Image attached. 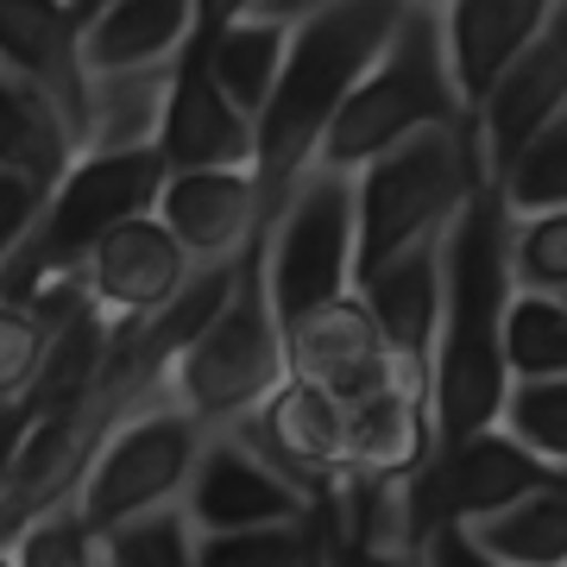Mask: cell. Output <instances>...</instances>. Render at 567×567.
I'll list each match as a JSON object with an SVG mask.
<instances>
[{
	"label": "cell",
	"instance_id": "obj_11",
	"mask_svg": "<svg viewBox=\"0 0 567 567\" xmlns=\"http://www.w3.org/2000/svg\"><path fill=\"white\" fill-rule=\"evenodd\" d=\"M82 13L70 0H0V76L39 89L44 102L63 107V121L89 133L95 70L82 51Z\"/></svg>",
	"mask_w": 567,
	"mask_h": 567
},
{
	"label": "cell",
	"instance_id": "obj_15",
	"mask_svg": "<svg viewBox=\"0 0 567 567\" xmlns=\"http://www.w3.org/2000/svg\"><path fill=\"white\" fill-rule=\"evenodd\" d=\"M158 215L203 271L246 259L271 234L259 171H177V177L164 183Z\"/></svg>",
	"mask_w": 567,
	"mask_h": 567
},
{
	"label": "cell",
	"instance_id": "obj_33",
	"mask_svg": "<svg viewBox=\"0 0 567 567\" xmlns=\"http://www.w3.org/2000/svg\"><path fill=\"white\" fill-rule=\"evenodd\" d=\"M322 7H328V0H252L246 13H259V20H278V25H290V32H297V25L316 20Z\"/></svg>",
	"mask_w": 567,
	"mask_h": 567
},
{
	"label": "cell",
	"instance_id": "obj_5",
	"mask_svg": "<svg viewBox=\"0 0 567 567\" xmlns=\"http://www.w3.org/2000/svg\"><path fill=\"white\" fill-rule=\"evenodd\" d=\"M290 385V328H284L271 284H265V240L246 252L240 290L221 303V316L183 347L171 372V398L208 429H234L259 416Z\"/></svg>",
	"mask_w": 567,
	"mask_h": 567
},
{
	"label": "cell",
	"instance_id": "obj_34",
	"mask_svg": "<svg viewBox=\"0 0 567 567\" xmlns=\"http://www.w3.org/2000/svg\"><path fill=\"white\" fill-rule=\"evenodd\" d=\"M246 7H252V0H203V32H196V44H208L221 25H234Z\"/></svg>",
	"mask_w": 567,
	"mask_h": 567
},
{
	"label": "cell",
	"instance_id": "obj_31",
	"mask_svg": "<svg viewBox=\"0 0 567 567\" xmlns=\"http://www.w3.org/2000/svg\"><path fill=\"white\" fill-rule=\"evenodd\" d=\"M328 524V555L322 567H429V555L416 543H379V536H353V529H341L334 517L322 511Z\"/></svg>",
	"mask_w": 567,
	"mask_h": 567
},
{
	"label": "cell",
	"instance_id": "obj_27",
	"mask_svg": "<svg viewBox=\"0 0 567 567\" xmlns=\"http://www.w3.org/2000/svg\"><path fill=\"white\" fill-rule=\"evenodd\" d=\"M328 555V524L322 511L303 524H265V529H234V536H208L203 567H322Z\"/></svg>",
	"mask_w": 567,
	"mask_h": 567
},
{
	"label": "cell",
	"instance_id": "obj_9",
	"mask_svg": "<svg viewBox=\"0 0 567 567\" xmlns=\"http://www.w3.org/2000/svg\"><path fill=\"white\" fill-rule=\"evenodd\" d=\"M555 466L524 447L505 423L480 429V435H461V442H442L435 461L404 486V511H410V536L429 548L435 529H480L492 524L498 511H511L517 498L543 486Z\"/></svg>",
	"mask_w": 567,
	"mask_h": 567
},
{
	"label": "cell",
	"instance_id": "obj_21",
	"mask_svg": "<svg viewBox=\"0 0 567 567\" xmlns=\"http://www.w3.org/2000/svg\"><path fill=\"white\" fill-rule=\"evenodd\" d=\"M290 25L278 20H259V13H240L234 25H221L208 44H189L183 58H203L215 70L234 107H246L252 121H265V107L278 102V82H284V63H290Z\"/></svg>",
	"mask_w": 567,
	"mask_h": 567
},
{
	"label": "cell",
	"instance_id": "obj_3",
	"mask_svg": "<svg viewBox=\"0 0 567 567\" xmlns=\"http://www.w3.org/2000/svg\"><path fill=\"white\" fill-rule=\"evenodd\" d=\"M492 183L498 177H492L480 121L416 133L379 164H365L353 177V196H360V284L379 265L416 252V246L447 240V227L461 221Z\"/></svg>",
	"mask_w": 567,
	"mask_h": 567
},
{
	"label": "cell",
	"instance_id": "obj_4",
	"mask_svg": "<svg viewBox=\"0 0 567 567\" xmlns=\"http://www.w3.org/2000/svg\"><path fill=\"white\" fill-rule=\"evenodd\" d=\"M461 121H480V114L461 95V76H454V58H447V25L442 13L410 7V20L398 25V39L379 58V70L353 89L347 114L328 133L322 171L360 177L365 164H379L404 140L435 133V126H461Z\"/></svg>",
	"mask_w": 567,
	"mask_h": 567
},
{
	"label": "cell",
	"instance_id": "obj_20",
	"mask_svg": "<svg viewBox=\"0 0 567 567\" xmlns=\"http://www.w3.org/2000/svg\"><path fill=\"white\" fill-rule=\"evenodd\" d=\"M196 32H203V0H107L82 25V51H89L95 76L177 70Z\"/></svg>",
	"mask_w": 567,
	"mask_h": 567
},
{
	"label": "cell",
	"instance_id": "obj_23",
	"mask_svg": "<svg viewBox=\"0 0 567 567\" xmlns=\"http://www.w3.org/2000/svg\"><path fill=\"white\" fill-rule=\"evenodd\" d=\"M473 536L511 567H567V466H555L529 498L498 511Z\"/></svg>",
	"mask_w": 567,
	"mask_h": 567
},
{
	"label": "cell",
	"instance_id": "obj_14",
	"mask_svg": "<svg viewBox=\"0 0 567 567\" xmlns=\"http://www.w3.org/2000/svg\"><path fill=\"white\" fill-rule=\"evenodd\" d=\"M189 517L203 524V536H234V529H265V524H303L316 517L303 492L265 461L259 447H246L234 429L208 435V454L189 480Z\"/></svg>",
	"mask_w": 567,
	"mask_h": 567
},
{
	"label": "cell",
	"instance_id": "obj_1",
	"mask_svg": "<svg viewBox=\"0 0 567 567\" xmlns=\"http://www.w3.org/2000/svg\"><path fill=\"white\" fill-rule=\"evenodd\" d=\"M517 215L492 183L461 221L447 227V309L435 347V435L461 442L505 423L517 379L505 360V328L517 303Z\"/></svg>",
	"mask_w": 567,
	"mask_h": 567
},
{
	"label": "cell",
	"instance_id": "obj_18",
	"mask_svg": "<svg viewBox=\"0 0 567 567\" xmlns=\"http://www.w3.org/2000/svg\"><path fill=\"white\" fill-rule=\"evenodd\" d=\"M555 114H567V0H561V13L529 39L524 58L505 70V82L492 89V102L480 107L492 177H498Z\"/></svg>",
	"mask_w": 567,
	"mask_h": 567
},
{
	"label": "cell",
	"instance_id": "obj_26",
	"mask_svg": "<svg viewBox=\"0 0 567 567\" xmlns=\"http://www.w3.org/2000/svg\"><path fill=\"white\" fill-rule=\"evenodd\" d=\"M498 189H505V203H511L517 221H529V215H561L567 208V114H555V121L498 171Z\"/></svg>",
	"mask_w": 567,
	"mask_h": 567
},
{
	"label": "cell",
	"instance_id": "obj_28",
	"mask_svg": "<svg viewBox=\"0 0 567 567\" xmlns=\"http://www.w3.org/2000/svg\"><path fill=\"white\" fill-rule=\"evenodd\" d=\"M7 561L20 567H102V536L82 505H58L7 536Z\"/></svg>",
	"mask_w": 567,
	"mask_h": 567
},
{
	"label": "cell",
	"instance_id": "obj_6",
	"mask_svg": "<svg viewBox=\"0 0 567 567\" xmlns=\"http://www.w3.org/2000/svg\"><path fill=\"white\" fill-rule=\"evenodd\" d=\"M164 183H171V164H164L158 145H145V152H82L76 171L63 177L51 215H44L39 240L13 259H0L7 297L39 278H58V271H82L102 252L107 234H121L140 215H158Z\"/></svg>",
	"mask_w": 567,
	"mask_h": 567
},
{
	"label": "cell",
	"instance_id": "obj_2",
	"mask_svg": "<svg viewBox=\"0 0 567 567\" xmlns=\"http://www.w3.org/2000/svg\"><path fill=\"white\" fill-rule=\"evenodd\" d=\"M410 20V0H328L316 20L297 25L290 63H284L278 102L259 121V196L265 221H278L297 183L322 164V145L347 114L379 58L391 51L398 25Z\"/></svg>",
	"mask_w": 567,
	"mask_h": 567
},
{
	"label": "cell",
	"instance_id": "obj_24",
	"mask_svg": "<svg viewBox=\"0 0 567 567\" xmlns=\"http://www.w3.org/2000/svg\"><path fill=\"white\" fill-rule=\"evenodd\" d=\"M505 360L517 385H543V379H567V297H536L517 290L505 328Z\"/></svg>",
	"mask_w": 567,
	"mask_h": 567
},
{
	"label": "cell",
	"instance_id": "obj_12",
	"mask_svg": "<svg viewBox=\"0 0 567 567\" xmlns=\"http://www.w3.org/2000/svg\"><path fill=\"white\" fill-rule=\"evenodd\" d=\"M82 271H89L95 303L121 328H145V322H158V316H171L189 297V284L203 278V265L183 252V240L164 227V215H140L121 234H107L102 252Z\"/></svg>",
	"mask_w": 567,
	"mask_h": 567
},
{
	"label": "cell",
	"instance_id": "obj_10",
	"mask_svg": "<svg viewBox=\"0 0 567 567\" xmlns=\"http://www.w3.org/2000/svg\"><path fill=\"white\" fill-rule=\"evenodd\" d=\"M234 435L246 447H259L316 511H334L353 492V480H360L353 473V447H347V404L303 385V379H290L259 416L234 423Z\"/></svg>",
	"mask_w": 567,
	"mask_h": 567
},
{
	"label": "cell",
	"instance_id": "obj_22",
	"mask_svg": "<svg viewBox=\"0 0 567 567\" xmlns=\"http://www.w3.org/2000/svg\"><path fill=\"white\" fill-rule=\"evenodd\" d=\"M171 82H177V70L95 76V102H89L82 152H145V145H158L164 107H171Z\"/></svg>",
	"mask_w": 567,
	"mask_h": 567
},
{
	"label": "cell",
	"instance_id": "obj_35",
	"mask_svg": "<svg viewBox=\"0 0 567 567\" xmlns=\"http://www.w3.org/2000/svg\"><path fill=\"white\" fill-rule=\"evenodd\" d=\"M410 7H429V13H447V7H454V0H410Z\"/></svg>",
	"mask_w": 567,
	"mask_h": 567
},
{
	"label": "cell",
	"instance_id": "obj_17",
	"mask_svg": "<svg viewBox=\"0 0 567 567\" xmlns=\"http://www.w3.org/2000/svg\"><path fill=\"white\" fill-rule=\"evenodd\" d=\"M360 297L372 309V322L385 328L398 365L435 398V347H442V309H447V240L379 265L360 284Z\"/></svg>",
	"mask_w": 567,
	"mask_h": 567
},
{
	"label": "cell",
	"instance_id": "obj_7",
	"mask_svg": "<svg viewBox=\"0 0 567 567\" xmlns=\"http://www.w3.org/2000/svg\"><path fill=\"white\" fill-rule=\"evenodd\" d=\"M265 284L284 328L360 290V196L347 171H309L265 234Z\"/></svg>",
	"mask_w": 567,
	"mask_h": 567
},
{
	"label": "cell",
	"instance_id": "obj_13",
	"mask_svg": "<svg viewBox=\"0 0 567 567\" xmlns=\"http://www.w3.org/2000/svg\"><path fill=\"white\" fill-rule=\"evenodd\" d=\"M290 379H303V385L328 391V398H341V404H360V398L398 385L410 372L398 365L385 328L372 322L365 297L353 290V297L316 309L309 322L290 328ZM410 385H416V379H410Z\"/></svg>",
	"mask_w": 567,
	"mask_h": 567
},
{
	"label": "cell",
	"instance_id": "obj_19",
	"mask_svg": "<svg viewBox=\"0 0 567 567\" xmlns=\"http://www.w3.org/2000/svg\"><path fill=\"white\" fill-rule=\"evenodd\" d=\"M561 13V0H454L442 13L447 25V58L461 76L466 107L480 114L492 102V89L505 82V70L529 51V39Z\"/></svg>",
	"mask_w": 567,
	"mask_h": 567
},
{
	"label": "cell",
	"instance_id": "obj_8",
	"mask_svg": "<svg viewBox=\"0 0 567 567\" xmlns=\"http://www.w3.org/2000/svg\"><path fill=\"white\" fill-rule=\"evenodd\" d=\"M208 435L215 429L203 416H189L177 398H158L133 423L114 429L107 447L95 454V466H89L82 492H76V505L95 524V536L107 543L114 529L145 517V511L183 505L189 498V480H196V466L208 454Z\"/></svg>",
	"mask_w": 567,
	"mask_h": 567
},
{
	"label": "cell",
	"instance_id": "obj_30",
	"mask_svg": "<svg viewBox=\"0 0 567 567\" xmlns=\"http://www.w3.org/2000/svg\"><path fill=\"white\" fill-rule=\"evenodd\" d=\"M517 290L567 297V208L561 215H529L517 221Z\"/></svg>",
	"mask_w": 567,
	"mask_h": 567
},
{
	"label": "cell",
	"instance_id": "obj_16",
	"mask_svg": "<svg viewBox=\"0 0 567 567\" xmlns=\"http://www.w3.org/2000/svg\"><path fill=\"white\" fill-rule=\"evenodd\" d=\"M158 152L177 171H259V121L234 107L215 70L203 58H183L171 82V107H164Z\"/></svg>",
	"mask_w": 567,
	"mask_h": 567
},
{
	"label": "cell",
	"instance_id": "obj_25",
	"mask_svg": "<svg viewBox=\"0 0 567 567\" xmlns=\"http://www.w3.org/2000/svg\"><path fill=\"white\" fill-rule=\"evenodd\" d=\"M203 543L208 536L189 505H164L114 529L102 543V567H203Z\"/></svg>",
	"mask_w": 567,
	"mask_h": 567
},
{
	"label": "cell",
	"instance_id": "obj_32",
	"mask_svg": "<svg viewBox=\"0 0 567 567\" xmlns=\"http://www.w3.org/2000/svg\"><path fill=\"white\" fill-rule=\"evenodd\" d=\"M423 555H429V567H511V561H498L473 529H435Z\"/></svg>",
	"mask_w": 567,
	"mask_h": 567
},
{
	"label": "cell",
	"instance_id": "obj_29",
	"mask_svg": "<svg viewBox=\"0 0 567 567\" xmlns=\"http://www.w3.org/2000/svg\"><path fill=\"white\" fill-rule=\"evenodd\" d=\"M505 429L524 447H536L548 466H567V379L517 385L505 404Z\"/></svg>",
	"mask_w": 567,
	"mask_h": 567
}]
</instances>
